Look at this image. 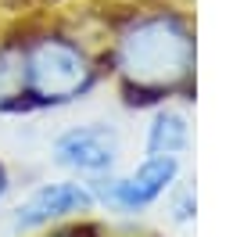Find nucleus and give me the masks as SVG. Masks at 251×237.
Wrapping results in <instances>:
<instances>
[{"instance_id": "7", "label": "nucleus", "mask_w": 251, "mask_h": 237, "mask_svg": "<svg viewBox=\"0 0 251 237\" xmlns=\"http://www.w3.org/2000/svg\"><path fill=\"white\" fill-rule=\"evenodd\" d=\"M7 190H11V176H7V169H4V162H0V205H4Z\"/></svg>"}, {"instance_id": "2", "label": "nucleus", "mask_w": 251, "mask_h": 237, "mask_svg": "<svg viewBox=\"0 0 251 237\" xmlns=\"http://www.w3.org/2000/svg\"><path fill=\"white\" fill-rule=\"evenodd\" d=\"M22 65V101L18 111L61 108L86 97L97 86V61L68 32H36L18 40Z\"/></svg>"}, {"instance_id": "5", "label": "nucleus", "mask_w": 251, "mask_h": 237, "mask_svg": "<svg viewBox=\"0 0 251 237\" xmlns=\"http://www.w3.org/2000/svg\"><path fill=\"white\" fill-rule=\"evenodd\" d=\"M54 162L68 173H75L83 184L104 180L119 162V133L104 122L72 126L54 140Z\"/></svg>"}, {"instance_id": "6", "label": "nucleus", "mask_w": 251, "mask_h": 237, "mask_svg": "<svg viewBox=\"0 0 251 237\" xmlns=\"http://www.w3.org/2000/svg\"><path fill=\"white\" fill-rule=\"evenodd\" d=\"M187 144H190V126H187V119L179 115V111L162 108V111L151 119V126H147V140H144L147 155L179 158V151H183Z\"/></svg>"}, {"instance_id": "1", "label": "nucleus", "mask_w": 251, "mask_h": 237, "mask_svg": "<svg viewBox=\"0 0 251 237\" xmlns=\"http://www.w3.org/2000/svg\"><path fill=\"white\" fill-rule=\"evenodd\" d=\"M111 65L129 105L158 101L183 86L194 72V32L176 11H147L122 26Z\"/></svg>"}, {"instance_id": "3", "label": "nucleus", "mask_w": 251, "mask_h": 237, "mask_svg": "<svg viewBox=\"0 0 251 237\" xmlns=\"http://www.w3.org/2000/svg\"><path fill=\"white\" fill-rule=\"evenodd\" d=\"M176 173H179V158L147 155L129 176H104V180H94L90 187H94V198L104 201L108 209L140 212L147 205H154V201L176 184Z\"/></svg>"}, {"instance_id": "4", "label": "nucleus", "mask_w": 251, "mask_h": 237, "mask_svg": "<svg viewBox=\"0 0 251 237\" xmlns=\"http://www.w3.org/2000/svg\"><path fill=\"white\" fill-rule=\"evenodd\" d=\"M97 209L94 187L83 180H54V184H40L29 198H22V205L11 212V230L15 234H32V230H47L61 219L79 216Z\"/></svg>"}]
</instances>
